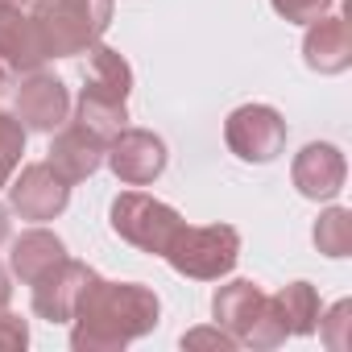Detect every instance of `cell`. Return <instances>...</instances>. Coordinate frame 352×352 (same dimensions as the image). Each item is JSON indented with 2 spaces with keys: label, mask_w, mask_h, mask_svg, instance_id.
I'll list each match as a JSON object with an SVG mask.
<instances>
[{
  "label": "cell",
  "mask_w": 352,
  "mask_h": 352,
  "mask_svg": "<svg viewBox=\"0 0 352 352\" xmlns=\"http://www.w3.org/2000/svg\"><path fill=\"white\" fill-rule=\"evenodd\" d=\"M157 315H162V302L149 286L108 282L96 274L75 302L71 348L75 352H120L124 344L149 336L157 327Z\"/></svg>",
  "instance_id": "cell-1"
},
{
  "label": "cell",
  "mask_w": 352,
  "mask_h": 352,
  "mask_svg": "<svg viewBox=\"0 0 352 352\" xmlns=\"http://www.w3.org/2000/svg\"><path fill=\"white\" fill-rule=\"evenodd\" d=\"M34 25L50 58L87 54L112 25V0H34Z\"/></svg>",
  "instance_id": "cell-2"
},
{
  "label": "cell",
  "mask_w": 352,
  "mask_h": 352,
  "mask_svg": "<svg viewBox=\"0 0 352 352\" xmlns=\"http://www.w3.org/2000/svg\"><path fill=\"white\" fill-rule=\"evenodd\" d=\"M212 315H216V327H224L236 344L278 348L286 340V327L274 315V302H270V294L257 282L236 278V282L220 286L216 298H212Z\"/></svg>",
  "instance_id": "cell-3"
},
{
  "label": "cell",
  "mask_w": 352,
  "mask_h": 352,
  "mask_svg": "<svg viewBox=\"0 0 352 352\" xmlns=\"http://www.w3.org/2000/svg\"><path fill=\"white\" fill-rule=\"evenodd\" d=\"M162 257L170 261L174 274H183V278L220 282L241 261V232L232 224H204V228L183 224L179 232H174V241H170V249Z\"/></svg>",
  "instance_id": "cell-4"
},
{
  "label": "cell",
  "mask_w": 352,
  "mask_h": 352,
  "mask_svg": "<svg viewBox=\"0 0 352 352\" xmlns=\"http://www.w3.org/2000/svg\"><path fill=\"white\" fill-rule=\"evenodd\" d=\"M108 216H112V232L124 245H133L141 253H153V257H162L170 249L174 232L187 224L170 204H162V199H153L145 191H120L112 199V212Z\"/></svg>",
  "instance_id": "cell-5"
},
{
  "label": "cell",
  "mask_w": 352,
  "mask_h": 352,
  "mask_svg": "<svg viewBox=\"0 0 352 352\" xmlns=\"http://www.w3.org/2000/svg\"><path fill=\"white\" fill-rule=\"evenodd\" d=\"M224 141L241 162H274L286 149V120L270 104H241L224 120Z\"/></svg>",
  "instance_id": "cell-6"
},
{
  "label": "cell",
  "mask_w": 352,
  "mask_h": 352,
  "mask_svg": "<svg viewBox=\"0 0 352 352\" xmlns=\"http://www.w3.org/2000/svg\"><path fill=\"white\" fill-rule=\"evenodd\" d=\"M104 162L112 166V174L124 183V187H149L153 179H162V170L170 162L166 153V141L149 129H120L108 149H104Z\"/></svg>",
  "instance_id": "cell-7"
},
{
  "label": "cell",
  "mask_w": 352,
  "mask_h": 352,
  "mask_svg": "<svg viewBox=\"0 0 352 352\" xmlns=\"http://www.w3.org/2000/svg\"><path fill=\"white\" fill-rule=\"evenodd\" d=\"M67 204H71V183H63L46 162H30L9 187V208L21 220H34V224L63 216Z\"/></svg>",
  "instance_id": "cell-8"
},
{
  "label": "cell",
  "mask_w": 352,
  "mask_h": 352,
  "mask_svg": "<svg viewBox=\"0 0 352 352\" xmlns=\"http://www.w3.org/2000/svg\"><path fill=\"white\" fill-rule=\"evenodd\" d=\"M71 116V91L46 71H30L17 87V120L34 133H54Z\"/></svg>",
  "instance_id": "cell-9"
},
{
  "label": "cell",
  "mask_w": 352,
  "mask_h": 352,
  "mask_svg": "<svg viewBox=\"0 0 352 352\" xmlns=\"http://www.w3.org/2000/svg\"><path fill=\"white\" fill-rule=\"evenodd\" d=\"M290 179L298 187L302 199H336L344 191V179H348V162L336 145L327 141H311L294 153V166H290Z\"/></svg>",
  "instance_id": "cell-10"
},
{
  "label": "cell",
  "mask_w": 352,
  "mask_h": 352,
  "mask_svg": "<svg viewBox=\"0 0 352 352\" xmlns=\"http://www.w3.org/2000/svg\"><path fill=\"white\" fill-rule=\"evenodd\" d=\"M104 149H108V141H104L100 133H91L87 124L71 120V124H63L58 137L50 141V157H46V166L58 174L63 183L75 187V183L91 179V174L104 166Z\"/></svg>",
  "instance_id": "cell-11"
},
{
  "label": "cell",
  "mask_w": 352,
  "mask_h": 352,
  "mask_svg": "<svg viewBox=\"0 0 352 352\" xmlns=\"http://www.w3.org/2000/svg\"><path fill=\"white\" fill-rule=\"evenodd\" d=\"M91 278H96L91 265H83L75 257H63L50 274H42L34 282V311L42 319H50V323H67L75 315V302H79V294H83V286Z\"/></svg>",
  "instance_id": "cell-12"
},
{
  "label": "cell",
  "mask_w": 352,
  "mask_h": 352,
  "mask_svg": "<svg viewBox=\"0 0 352 352\" xmlns=\"http://www.w3.org/2000/svg\"><path fill=\"white\" fill-rule=\"evenodd\" d=\"M302 58L311 71L319 75H340L352 67V30L344 17H319L307 25V38H302Z\"/></svg>",
  "instance_id": "cell-13"
},
{
  "label": "cell",
  "mask_w": 352,
  "mask_h": 352,
  "mask_svg": "<svg viewBox=\"0 0 352 352\" xmlns=\"http://www.w3.org/2000/svg\"><path fill=\"white\" fill-rule=\"evenodd\" d=\"M46 58L50 54L42 46L34 17H25L21 9H0V63L17 75H30V71H42Z\"/></svg>",
  "instance_id": "cell-14"
},
{
  "label": "cell",
  "mask_w": 352,
  "mask_h": 352,
  "mask_svg": "<svg viewBox=\"0 0 352 352\" xmlns=\"http://www.w3.org/2000/svg\"><path fill=\"white\" fill-rule=\"evenodd\" d=\"M63 257H67V245H63L54 232H46V228H30V232H21V236L13 241L9 265H13V274H17L25 286H34V282H38L42 274H50Z\"/></svg>",
  "instance_id": "cell-15"
},
{
  "label": "cell",
  "mask_w": 352,
  "mask_h": 352,
  "mask_svg": "<svg viewBox=\"0 0 352 352\" xmlns=\"http://www.w3.org/2000/svg\"><path fill=\"white\" fill-rule=\"evenodd\" d=\"M270 302H274V315L282 319L286 336H311L315 331V323H319V290L311 282H290L278 294H270Z\"/></svg>",
  "instance_id": "cell-16"
},
{
  "label": "cell",
  "mask_w": 352,
  "mask_h": 352,
  "mask_svg": "<svg viewBox=\"0 0 352 352\" xmlns=\"http://www.w3.org/2000/svg\"><path fill=\"white\" fill-rule=\"evenodd\" d=\"M87 63H91V75H87V87H91V91L112 96V100H129V91H133V67L124 63L120 50L96 42V46L87 50Z\"/></svg>",
  "instance_id": "cell-17"
},
{
  "label": "cell",
  "mask_w": 352,
  "mask_h": 352,
  "mask_svg": "<svg viewBox=\"0 0 352 352\" xmlns=\"http://www.w3.org/2000/svg\"><path fill=\"white\" fill-rule=\"evenodd\" d=\"M75 120L87 124L91 133H100L104 141H112L129 124V108H124V100H112V96H100V91L83 87L79 104H75Z\"/></svg>",
  "instance_id": "cell-18"
},
{
  "label": "cell",
  "mask_w": 352,
  "mask_h": 352,
  "mask_svg": "<svg viewBox=\"0 0 352 352\" xmlns=\"http://www.w3.org/2000/svg\"><path fill=\"white\" fill-rule=\"evenodd\" d=\"M315 249L323 257H348L352 253V212L348 208H327L315 220Z\"/></svg>",
  "instance_id": "cell-19"
},
{
  "label": "cell",
  "mask_w": 352,
  "mask_h": 352,
  "mask_svg": "<svg viewBox=\"0 0 352 352\" xmlns=\"http://www.w3.org/2000/svg\"><path fill=\"white\" fill-rule=\"evenodd\" d=\"M21 153H25V124L13 112H0V187L13 183Z\"/></svg>",
  "instance_id": "cell-20"
},
{
  "label": "cell",
  "mask_w": 352,
  "mask_h": 352,
  "mask_svg": "<svg viewBox=\"0 0 352 352\" xmlns=\"http://www.w3.org/2000/svg\"><path fill=\"white\" fill-rule=\"evenodd\" d=\"M348 323H352V302L344 298V302H336L327 315H319V336H323V344L331 348V352H344L348 348Z\"/></svg>",
  "instance_id": "cell-21"
},
{
  "label": "cell",
  "mask_w": 352,
  "mask_h": 352,
  "mask_svg": "<svg viewBox=\"0 0 352 352\" xmlns=\"http://www.w3.org/2000/svg\"><path fill=\"white\" fill-rule=\"evenodd\" d=\"M270 5H274V13H278L282 21L311 25V21H319V17L331 9V0H270Z\"/></svg>",
  "instance_id": "cell-22"
},
{
  "label": "cell",
  "mask_w": 352,
  "mask_h": 352,
  "mask_svg": "<svg viewBox=\"0 0 352 352\" xmlns=\"http://www.w3.org/2000/svg\"><path fill=\"white\" fill-rule=\"evenodd\" d=\"M30 344V323L21 315L0 311V352H21Z\"/></svg>",
  "instance_id": "cell-23"
},
{
  "label": "cell",
  "mask_w": 352,
  "mask_h": 352,
  "mask_svg": "<svg viewBox=\"0 0 352 352\" xmlns=\"http://www.w3.org/2000/svg\"><path fill=\"white\" fill-rule=\"evenodd\" d=\"M183 348H220V352H228V348H236V340L224 327H195V331L183 336Z\"/></svg>",
  "instance_id": "cell-24"
},
{
  "label": "cell",
  "mask_w": 352,
  "mask_h": 352,
  "mask_svg": "<svg viewBox=\"0 0 352 352\" xmlns=\"http://www.w3.org/2000/svg\"><path fill=\"white\" fill-rule=\"evenodd\" d=\"M9 298H13V286H9V270L0 265V311L9 307Z\"/></svg>",
  "instance_id": "cell-25"
},
{
  "label": "cell",
  "mask_w": 352,
  "mask_h": 352,
  "mask_svg": "<svg viewBox=\"0 0 352 352\" xmlns=\"http://www.w3.org/2000/svg\"><path fill=\"white\" fill-rule=\"evenodd\" d=\"M5 241H9V208L0 204V245H5Z\"/></svg>",
  "instance_id": "cell-26"
},
{
  "label": "cell",
  "mask_w": 352,
  "mask_h": 352,
  "mask_svg": "<svg viewBox=\"0 0 352 352\" xmlns=\"http://www.w3.org/2000/svg\"><path fill=\"white\" fill-rule=\"evenodd\" d=\"M9 75H13V71H9L5 63H0V96H5V91H9Z\"/></svg>",
  "instance_id": "cell-27"
},
{
  "label": "cell",
  "mask_w": 352,
  "mask_h": 352,
  "mask_svg": "<svg viewBox=\"0 0 352 352\" xmlns=\"http://www.w3.org/2000/svg\"><path fill=\"white\" fill-rule=\"evenodd\" d=\"M30 0H0V9H25Z\"/></svg>",
  "instance_id": "cell-28"
}]
</instances>
